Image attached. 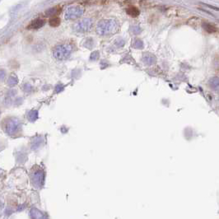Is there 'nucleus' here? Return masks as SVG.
<instances>
[{"label": "nucleus", "mask_w": 219, "mask_h": 219, "mask_svg": "<svg viewBox=\"0 0 219 219\" xmlns=\"http://www.w3.org/2000/svg\"><path fill=\"white\" fill-rule=\"evenodd\" d=\"M126 13L127 14H129L130 16L133 17H136L139 15V10L136 7H134V6L127 8Z\"/></svg>", "instance_id": "6e6552de"}, {"label": "nucleus", "mask_w": 219, "mask_h": 219, "mask_svg": "<svg viewBox=\"0 0 219 219\" xmlns=\"http://www.w3.org/2000/svg\"><path fill=\"white\" fill-rule=\"evenodd\" d=\"M203 27L206 32H208V33H210V34H213V33H215V32H217V28L214 25L209 23V22H203Z\"/></svg>", "instance_id": "0eeeda50"}, {"label": "nucleus", "mask_w": 219, "mask_h": 219, "mask_svg": "<svg viewBox=\"0 0 219 219\" xmlns=\"http://www.w3.org/2000/svg\"><path fill=\"white\" fill-rule=\"evenodd\" d=\"M73 51V47L68 43L59 44L54 48L53 55L57 60H65L69 58Z\"/></svg>", "instance_id": "f03ea898"}, {"label": "nucleus", "mask_w": 219, "mask_h": 219, "mask_svg": "<svg viewBox=\"0 0 219 219\" xmlns=\"http://www.w3.org/2000/svg\"><path fill=\"white\" fill-rule=\"evenodd\" d=\"M84 13V8L81 6H73L66 10L64 18L66 20H76L79 18Z\"/></svg>", "instance_id": "7ed1b4c3"}, {"label": "nucleus", "mask_w": 219, "mask_h": 219, "mask_svg": "<svg viewBox=\"0 0 219 219\" xmlns=\"http://www.w3.org/2000/svg\"><path fill=\"white\" fill-rule=\"evenodd\" d=\"M19 123L16 119H10L6 124V131L8 134H14L18 130Z\"/></svg>", "instance_id": "39448f33"}, {"label": "nucleus", "mask_w": 219, "mask_h": 219, "mask_svg": "<svg viewBox=\"0 0 219 219\" xmlns=\"http://www.w3.org/2000/svg\"><path fill=\"white\" fill-rule=\"evenodd\" d=\"M45 25V21L40 18L35 19L30 23L28 29H39Z\"/></svg>", "instance_id": "423d86ee"}, {"label": "nucleus", "mask_w": 219, "mask_h": 219, "mask_svg": "<svg viewBox=\"0 0 219 219\" xmlns=\"http://www.w3.org/2000/svg\"><path fill=\"white\" fill-rule=\"evenodd\" d=\"M59 12H60L59 8L58 7H55V8H50V9L46 11L45 14H46V16L48 17H54L55 16V15H57V14L59 13Z\"/></svg>", "instance_id": "1a4fd4ad"}, {"label": "nucleus", "mask_w": 219, "mask_h": 219, "mask_svg": "<svg viewBox=\"0 0 219 219\" xmlns=\"http://www.w3.org/2000/svg\"><path fill=\"white\" fill-rule=\"evenodd\" d=\"M210 87H213L214 90L218 91L219 90V78L218 77H213L210 81Z\"/></svg>", "instance_id": "9d476101"}, {"label": "nucleus", "mask_w": 219, "mask_h": 219, "mask_svg": "<svg viewBox=\"0 0 219 219\" xmlns=\"http://www.w3.org/2000/svg\"><path fill=\"white\" fill-rule=\"evenodd\" d=\"M59 24H60V19L58 18V17H53L52 19H50V25L51 27H58Z\"/></svg>", "instance_id": "9b49d317"}, {"label": "nucleus", "mask_w": 219, "mask_h": 219, "mask_svg": "<svg viewBox=\"0 0 219 219\" xmlns=\"http://www.w3.org/2000/svg\"><path fill=\"white\" fill-rule=\"evenodd\" d=\"M93 27V21L90 19H84L80 21L79 22L75 25L74 29L78 32H89L90 29Z\"/></svg>", "instance_id": "20e7f679"}, {"label": "nucleus", "mask_w": 219, "mask_h": 219, "mask_svg": "<svg viewBox=\"0 0 219 219\" xmlns=\"http://www.w3.org/2000/svg\"><path fill=\"white\" fill-rule=\"evenodd\" d=\"M117 22L115 20L111 19H105L97 24L96 32L100 36H107V35L113 34L114 32H116Z\"/></svg>", "instance_id": "f257e3e1"}]
</instances>
